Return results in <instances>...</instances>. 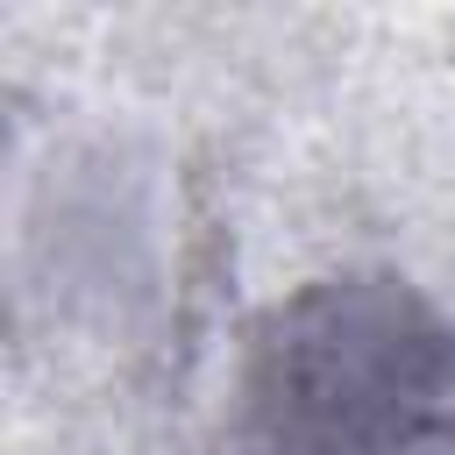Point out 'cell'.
I'll return each mask as SVG.
<instances>
[{"label":"cell","instance_id":"cell-1","mask_svg":"<svg viewBox=\"0 0 455 455\" xmlns=\"http://www.w3.org/2000/svg\"><path fill=\"white\" fill-rule=\"evenodd\" d=\"M455 405V327L405 284H313L263 320L235 455H377Z\"/></svg>","mask_w":455,"mask_h":455},{"label":"cell","instance_id":"cell-2","mask_svg":"<svg viewBox=\"0 0 455 455\" xmlns=\"http://www.w3.org/2000/svg\"><path fill=\"white\" fill-rule=\"evenodd\" d=\"M377 455H455V405H448L441 419H427V427H412L405 441H391V448H377Z\"/></svg>","mask_w":455,"mask_h":455}]
</instances>
